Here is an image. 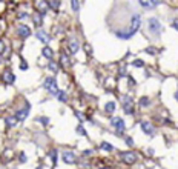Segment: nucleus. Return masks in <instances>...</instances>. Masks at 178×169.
Instances as JSON below:
<instances>
[{"label":"nucleus","instance_id":"nucleus-1","mask_svg":"<svg viewBox=\"0 0 178 169\" xmlns=\"http://www.w3.org/2000/svg\"><path fill=\"white\" fill-rule=\"evenodd\" d=\"M140 23H141V17H140V14H134L132 19H131V26H129V29H127V31H117V37H120L121 40L131 39L134 34L138 31Z\"/></svg>","mask_w":178,"mask_h":169},{"label":"nucleus","instance_id":"nucleus-2","mask_svg":"<svg viewBox=\"0 0 178 169\" xmlns=\"http://www.w3.org/2000/svg\"><path fill=\"white\" fill-rule=\"evenodd\" d=\"M43 86H45V89L48 92L52 94V96H57V92L60 91L58 88H57V82H56V78H54V77H46Z\"/></svg>","mask_w":178,"mask_h":169},{"label":"nucleus","instance_id":"nucleus-3","mask_svg":"<svg viewBox=\"0 0 178 169\" xmlns=\"http://www.w3.org/2000/svg\"><path fill=\"white\" fill-rule=\"evenodd\" d=\"M111 125L114 126V129L117 131V134H120V135L125 134L126 126H125V120H123V118H120V117H114V118L111 120Z\"/></svg>","mask_w":178,"mask_h":169},{"label":"nucleus","instance_id":"nucleus-4","mask_svg":"<svg viewBox=\"0 0 178 169\" xmlns=\"http://www.w3.org/2000/svg\"><path fill=\"white\" fill-rule=\"evenodd\" d=\"M149 31L150 32H154V34H160L161 31H163V28H161V23L158 22L157 19H149Z\"/></svg>","mask_w":178,"mask_h":169},{"label":"nucleus","instance_id":"nucleus-5","mask_svg":"<svg viewBox=\"0 0 178 169\" xmlns=\"http://www.w3.org/2000/svg\"><path fill=\"white\" fill-rule=\"evenodd\" d=\"M123 109L126 111V114H129V116H132L134 114V106H132V101H131V97L126 96V97H123Z\"/></svg>","mask_w":178,"mask_h":169},{"label":"nucleus","instance_id":"nucleus-6","mask_svg":"<svg viewBox=\"0 0 178 169\" xmlns=\"http://www.w3.org/2000/svg\"><path fill=\"white\" fill-rule=\"evenodd\" d=\"M121 158H123V161H125V163L132 165V163H135V161H137V155H135L132 151H129V152H123V154H121Z\"/></svg>","mask_w":178,"mask_h":169},{"label":"nucleus","instance_id":"nucleus-7","mask_svg":"<svg viewBox=\"0 0 178 169\" xmlns=\"http://www.w3.org/2000/svg\"><path fill=\"white\" fill-rule=\"evenodd\" d=\"M28 112H29V105L26 103V106L23 108V109H19V111L16 112V118H17V121H23L26 117H28Z\"/></svg>","mask_w":178,"mask_h":169},{"label":"nucleus","instance_id":"nucleus-8","mask_svg":"<svg viewBox=\"0 0 178 169\" xmlns=\"http://www.w3.org/2000/svg\"><path fill=\"white\" fill-rule=\"evenodd\" d=\"M63 161L68 165H71V163H75V154L72 151H65L63 152Z\"/></svg>","mask_w":178,"mask_h":169},{"label":"nucleus","instance_id":"nucleus-9","mask_svg":"<svg viewBox=\"0 0 178 169\" xmlns=\"http://www.w3.org/2000/svg\"><path fill=\"white\" fill-rule=\"evenodd\" d=\"M2 80L6 83V85H12L16 82V77H14V74L12 72H9V71H6V72H3V76H2Z\"/></svg>","mask_w":178,"mask_h":169},{"label":"nucleus","instance_id":"nucleus-10","mask_svg":"<svg viewBox=\"0 0 178 169\" xmlns=\"http://www.w3.org/2000/svg\"><path fill=\"white\" fill-rule=\"evenodd\" d=\"M17 34L22 39H26V37H29L31 36V31H29V28L26 25H22V26H19V29H17Z\"/></svg>","mask_w":178,"mask_h":169},{"label":"nucleus","instance_id":"nucleus-11","mask_svg":"<svg viewBox=\"0 0 178 169\" xmlns=\"http://www.w3.org/2000/svg\"><path fill=\"white\" fill-rule=\"evenodd\" d=\"M141 129L143 132H146V134H154L155 132V128L149 123V121H143L141 123Z\"/></svg>","mask_w":178,"mask_h":169},{"label":"nucleus","instance_id":"nucleus-12","mask_svg":"<svg viewBox=\"0 0 178 169\" xmlns=\"http://www.w3.org/2000/svg\"><path fill=\"white\" fill-rule=\"evenodd\" d=\"M37 39L40 40V42H43V43H48V42H51V37H49V34H46L45 31H38V32H37Z\"/></svg>","mask_w":178,"mask_h":169},{"label":"nucleus","instance_id":"nucleus-13","mask_svg":"<svg viewBox=\"0 0 178 169\" xmlns=\"http://www.w3.org/2000/svg\"><path fill=\"white\" fill-rule=\"evenodd\" d=\"M158 3H160V2H155V0H154V2H140V5H141L145 9H152V8H155Z\"/></svg>","mask_w":178,"mask_h":169},{"label":"nucleus","instance_id":"nucleus-14","mask_svg":"<svg viewBox=\"0 0 178 169\" xmlns=\"http://www.w3.org/2000/svg\"><path fill=\"white\" fill-rule=\"evenodd\" d=\"M69 51H71V54H75L78 51V42L77 40H71L69 42Z\"/></svg>","mask_w":178,"mask_h":169},{"label":"nucleus","instance_id":"nucleus-15","mask_svg":"<svg viewBox=\"0 0 178 169\" xmlns=\"http://www.w3.org/2000/svg\"><path fill=\"white\" fill-rule=\"evenodd\" d=\"M42 54H43V57H46V58H52V56H54V52H52V49L51 48H48V46H45V48L42 49Z\"/></svg>","mask_w":178,"mask_h":169},{"label":"nucleus","instance_id":"nucleus-16","mask_svg":"<svg viewBox=\"0 0 178 169\" xmlns=\"http://www.w3.org/2000/svg\"><path fill=\"white\" fill-rule=\"evenodd\" d=\"M105 111L108 114H112L115 111V103H114V101H108V103L105 105Z\"/></svg>","mask_w":178,"mask_h":169},{"label":"nucleus","instance_id":"nucleus-17","mask_svg":"<svg viewBox=\"0 0 178 169\" xmlns=\"http://www.w3.org/2000/svg\"><path fill=\"white\" fill-rule=\"evenodd\" d=\"M6 125H8L9 128H14V126L17 125V118H16V116H11V117L6 118Z\"/></svg>","mask_w":178,"mask_h":169},{"label":"nucleus","instance_id":"nucleus-18","mask_svg":"<svg viewBox=\"0 0 178 169\" xmlns=\"http://www.w3.org/2000/svg\"><path fill=\"white\" fill-rule=\"evenodd\" d=\"M100 146H101V149H103V151H108V152H112L114 151V146L111 143H108V141H103Z\"/></svg>","mask_w":178,"mask_h":169},{"label":"nucleus","instance_id":"nucleus-19","mask_svg":"<svg viewBox=\"0 0 178 169\" xmlns=\"http://www.w3.org/2000/svg\"><path fill=\"white\" fill-rule=\"evenodd\" d=\"M46 5L52 9H58L60 8V2H56V0H51V2H46Z\"/></svg>","mask_w":178,"mask_h":169},{"label":"nucleus","instance_id":"nucleus-20","mask_svg":"<svg viewBox=\"0 0 178 169\" xmlns=\"http://www.w3.org/2000/svg\"><path fill=\"white\" fill-rule=\"evenodd\" d=\"M56 97H57L60 101H66V100H68V96H66V92H65V91H58Z\"/></svg>","mask_w":178,"mask_h":169},{"label":"nucleus","instance_id":"nucleus-21","mask_svg":"<svg viewBox=\"0 0 178 169\" xmlns=\"http://www.w3.org/2000/svg\"><path fill=\"white\" fill-rule=\"evenodd\" d=\"M48 68H49V69H51L52 72H58V66H57V63H54V62H49Z\"/></svg>","mask_w":178,"mask_h":169},{"label":"nucleus","instance_id":"nucleus-22","mask_svg":"<svg viewBox=\"0 0 178 169\" xmlns=\"http://www.w3.org/2000/svg\"><path fill=\"white\" fill-rule=\"evenodd\" d=\"M32 20H34V23H36L37 26H40V25H42V16H40V14H36Z\"/></svg>","mask_w":178,"mask_h":169},{"label":"nucleus","instance_id":"nucleus-23","mask_svg":"<svg viewBox=\"0 0 178 169\" xmlns=\"http://www.w3.org/2000/svg\"><path fill=\"white\" fill-rule=\"evenodd\" d=\"M145 52L150 54V56H154V54H157V48H154V46H149V48L145 49Z\"/></svg>","mask_w":178,"mask_h":169},{"label":"nucleus","instance_id":"nucleus-24","mask_svg":"<svg viewBox=\"0 0 178 169\" xmlns=\"http://www.w3.org/2000/svg\"><path fill=\"white\" fill-rule=\"evenodd\" d=\"M140 105L141 106H149V98L147 97H141L140 98Z\"/></svg>","mask_w":178,"mask_h":169},{"label":"nucleus","instance_id":"nucleus-25","mask_svg":"<svg viewBox=\"0 0 178 169\" xmlns=\"http://www.w3.org/2000/svg\"><path fill=\"white\" fill-rule=\"evenodd\" d=\"M61 65H63V66H68V65H69V62H68V56H66V54H63V56H61Z\"/></svg>","mask_w":178,"mask_h":169},{"label":"nucleus","instance_id":"nucleus-26","mask_svg":"<svg viewBox=\"0 0 178 169\" xmlns=\"http://www.w3.org/2000/svg\"><path fill=\"white\" fill-rule=\"evenodd\" d=\"M132 65H134L135 68H141V66H145V63H143L141 60H134V62H132Z\"/></svg>","mask_w":178,"mask_h":169},{"label":"nucleus","instance_id":"nucleus-27","mask_svg":"<svg viewBox=\"0 0 178 169\" xmlns=\"http://www.w3.org/2000/svg\"><path fill=\"white\" fill-rule=\"evenodd\" d=\"M71 3H72V9H74V11H78V8H80V2L74 0V2H71Z\"/></svg>","mask_w":178,"mask_h":169},{"label":"nucleus","instance_id":"nucleus-28","mask_svg":"<svg viewBox=\"0 0 178 169\" xmlns=\"http://www.w3.org/2000/svg\"><path fill=\"white\" fill-rule=\"evenodd\" d=\"M125 141H126V145H127V146H134V140H132V137H125Z\"/></svg>","mask_w":178,"mask_h":169},{"label":"nucleus","instance_id":"nucleus-29","mask_svg":"<svg viewBox=\"0 0 178 169\" xmlns=\"http://www.w3.org/2000/svg\"><path fill=\"white\" fill-rule=\"evenodd\" d=\"M51 157H52L54 165H57V151H52V152H51Z\"/></svg>","mask_w":178,"mask_h":169},{"label":"nucleus","instance_id":"nucleus-30","mask_svg":"<svg viewBox=\"0 0 178 169\" xmlns=\"http://www.w3.org/2000/svg\"><path fill=\"white\" fill-rule=\"evenodd\" d=\"M20 69H23V71H26V69H28V65H26V62H25V60H22V62H20Z\"/></svg>","mask_w":178,"mask_h":169},{"label":"nucleus","instance_id":"nucleus-31","mask_svg":"<svg viewBox=\"0 0 178 169\" xmlns=\"http://www.w3.org/2000/svg\"><path fill=\"white\" fill-rule=\"evenodd\" d=\"M77 132H78V134H81V135H88V134H86V131H85V128H81V126H77Z\"/></svg>","mask_w":178,"mask_h":169},{"label":"nucleus","instance_id":"nucleus-32","mask_svg":"<svg viewBox=\"0 0 178 169\" xmlns=\"http://www.w3.org/2000/svg\"><path fill=\"white\" fill-rule=\"evenodd\" d=\"M172 28H175V29L178 31V19H175L174 22H172Z\"/></svg>","mask_w":178,"mask_h":169},{"label":"nucleus","instance_id":"nucleus-33","mask_svg":"<svg viewBox=\"0 0 178 169\" xmlns=\"http://www.w3.org/2000/svg\"><path fill=\"white\" fill-rule=\"evenodd\" d=\"M3 51H5V43L0 40V54H3Z\"/></svg>","mask_w":178,"mask_h":169},{"label":"nucleus","instance_id":"nucleus-34","mask_svg":"<svg viewBox=\"0 0 178 169\" xmlns=\"http://www.w3.org/2000/svg\"><path fill=\"white\" fill-rule=\"evenodd\" d=\"M20 161H23V163L26 161V155L25 154H20Z\"/></svg>","mask_w":178,"mask_h":169},{"label":"nucleus","instance_id":"nucleus-35","mask_svg":"<svg viewBox=\"0 0 178 169\" xmlns=\"http://www.w3.org/2000/svg\"><path fill=\"white\" fill-rule=\"evenodd\" d=\"M40 121H42V123H45V125H48V123H49V120H48V118H45V117H42V118H40Z\"/></svg>","mask_w":178,"mask_h":169},{"label":"nucleus","instance_id":"nucleus-36","mask_svg":"<svg viewBox=\"0 0 178 169\" xmlns=\"http://www.w3.org/2000/svg\"><path fill=\"white\" fill-rule=\"evenodd\" d=\"M19 17H20V19H26V17H28V14H26V12H22Z\"/></svg>","mask_w":178,"mask_h":169},{"label":"nucleus","instance_id":"nucleus-37","mask_svg":"<svg viewBox=\"0 0 178 169\" xmlns=\"http://www.w3.org/2000/svg\"><path fill=\"white\" fill-rule=\"evenodd\" d=\"M91 154H92V151H91V149H88V151L85 152V155H91Z\"/></svg>","mask_w":178,"mask_h":169},{"label":"nucleus","instance_id":"nucleus-38","mask_svg":"<svg viewBox=\"0 0 178 169\" xmlns=\"http://www.w3.org/2000/svg\"><path fill=\"white\" fill-rule=\"evenodd\" d=\"M175 98H177V100H178V91H177V92H175Z\"/></svg>","mask_w":178,"mask_h":169},{"label":"nucleus","instance_id":"nucleus-39","mask_svg":"<svg viewBox=\"0 0 178 169\" xmlns=\"http://www.w3.org/2000/svg\"><path fill=\"white\" fill-rule=\"evenodd\" d=\"M0 62H2V58H0Z\"/></svg>","mask_w":178,"mask_h":169}]
</instances>
